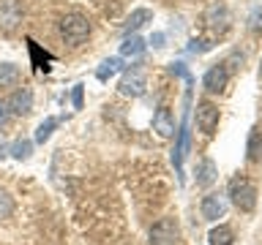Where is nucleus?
<instances>
[{"label": "nucleus", "instance_id": "obj_6", "mask_svg": "<svg viewBox=\"0 0 262 245\" xmlns=\"http://www.w3.org/2000/svg\"><path fill=\"white\" fill-rule=\"evenodd\" d=\"M196 126H200L202 134H213L219 126V106L210 101H202L196 106Z\"/></svg>", "mask_w": 262, "mask_h": 245}, {"label": "nucleus", "instance_id": "obj_27", "mask_svg": "<svg viewBox=\"0 0 262 245\" xmlns=\"http://www.w3.org/2000/svg\"><path fill=\"white\" fill-rule=\"evenodd\" d=\"M6 155V139H3V134H0V158Z\"/></svg>", "mask_w": 262, "mask_h": 245}, {"label": "nucleus", "instance_id": "obj_7", "mask_svg": "<svg viewBox=\"0 0 262 245\" xmlns=\"http://www.w3.org/2000/svg\"><path fill=\"white\" fill-rule=\"evenodd\" d=\"M205 22H208L213 30L224 33L229 28V22H232V14H229V8L224 3H213V6H208V11H205Z\"/></svg>", "mask_w": 262, "mask_h": 245}, {"label": "nucleus", "instance_id": "obj_3", "mask_svg": "<svg viewBox=\"0 0 262 245\" xmlns=\"http://www.w3.org/2000/svg\"><path fill=\"white\" fill-rule=\"evenodd\" d=\"M180 242V226L175 218H161L150 226V245H178Z\"/></svg>", "mask_w": 262, "mask_h": 245}, {"label": "nucleus", "instance_id": "obj_5", "mask_svg": "<svg viewBox=\"0 0 262 245\" xmlns=\"http://www.w3.org/2000/svg\"><path fill=\"white\" fill-rule=\"evenodd\" d=\"M118 90H120L123 95H131V98L142 95L145 93V74H142V68H131V71L123 74Z\"/></svg>", "mask_w": 262, "mask_h": 245}, {"label": "nucleus", "instance_id": "obj_24", "mask_svg": "<svg viewBox=\"0 0 262 245\" xmlns=\"http://www.w3.org/2000/svg\"><path fill=\"white\" fill-rule=\"evenodd\" d=\"M82 85H74V93H71V101H74V109H82Z\"/></svg>", "mask_w": 262, "mask_h": 245}, {"label": "nucleus", "instance_id": "obj_20", "mask_svg": "<svg viewBox=\"0 0 262 245\" xmlns=\"http://www.w3.org/2000/svg\"><path fill=\"white\" fill-rule=\"evenodd\" d=\"M30 153H33V142H28V139H16L14 147H11V155L16 161H28Z\"/></svg>", "mask_w": 262, "mask_h": 245}, {"label": "nucleus", "instance_id": "obj_16", "mask_svg": "<svg viewBox=\"0 0 262 245\" xmlns=\"http://www.w3.org/2000/svg\"><path fill=\"white\" fill-rule=\"evenodd\" d=\"M196 175H200V177H196V185H210L213 180L219 177V169H216V163H213V161L205 158L200 163V169H196Z\"/></svg>", "mask_w": 262, "mask_h": 245}, {"label": "nucleus", "instance_id": "obj_21", "mask_svg": "<svg viewBox=\"0 0 262 245\" xmlns=\"http://www.w3.org/2000/svg\"><path fill=\"white\" fill-rule=\"evenodd\" d=\"M11 212H14V199L8 196V191H3V188H0V220H3V218H11Z\"/></svg>", "mask_w": 262, "mask_h": 245}, {"label": "nucleus", "instance_id": "obj_15", "mask_svg": "<svg viewBox=\"0 0 262 245\" xmlns=\"http://www.w3.org/2000/svg\"><path fill=\"white\" fill-rule=\"evenodd\" d=\"M19 82V65L0 63V87H14Z\"/></svg>", "mask_w": 262, "mask_h": 245}, {"label": "nucleus", "instance_id": "obj_17", "mask_svg": "<svg viewBox=\"0 0 262 245\" xmlns=\"http://www.w3.org/2000/svg\"><path fill=\"white\" fill-rule=\"evenodd\" d=\"M120 68H123V60H120V57H106V60H104L101 65H98L96 77L101 79V82H106L110 77H115V74H118Z\"/></svg>", "mask_w": 262, "mask_h": 245}, {"label": "nucleus", "instance_id": "obj_14", "mask_svg": "<svg viewBox=\"0 0 262 245\" xmlns=\"http://www.w3.org/2000/svg\"><path fill=\"white\" fill-rule=\"evenodd\" d=\"M145 52V38H139L137 33H131V36L120 44V55L123 57H137Z\"/></svg>", "mask_w": 262, "mask_h": 245}, {"label": "nucleus", "instance_id": "obj_12", "mask_svg": "<svg viewBox=\"0 0 262 245\" xmlns=\"http://www.w3.org/2000/svg\"><path fill=\"white\" fill-rule=\"evenodd\" d=\"M150 19H153L150 8H137V11H131V16L126 19V24H123V33H126V36H131V33H137L145 22H150Z\"/></svg>", "mask_w": 262, "mask_h": 245}, {"label": "nucleus", "instance_id": "obj_4", "mask_svg": "<svg viewBox=\"0 0 262 245\" xmlns=\"http://www.w3.org/2000/svg\"><path fill=\"white\" fill-rule=\"evenodd\" d=\"M25 8L19 0H0V33L11 36V33L22 24Z\"/></svg>", "mask_w": 262, "mask_h": 245}, {"label": "nucleus", "instance_id": "obj_11", "mask_svg": "<svg viewBox=\"0 0 262 245\" xmlns=\"http://www.w3.org/2000/svg\"><path fill=\"white\" fill-rule=\"evenodd\" d=\"M153 131H159V136H164V139H169V136L178 134V131H175V120H172L169 109H159L153 114Z\"/></svg>", "mask_w": 262, "mask_h": 245}, {"label": "nucleus", "instance_id": "obj_23", "mask_svg": "<svg viewBox=\"0 0 262 245\" xmlns=\"http://www.w3.org/2000/svg\"><path fill=\"white\" fill-rule=\"evenodd\" d=\"M251 30H262V8H254L251 11Z\"/></svg>", "mask_w": 262, "mask_h": 245}, {"label": "nucleus", "instance_id": "obj_26", "mask_svg": "<svg viewBox=\"0 0 262 245\" xmlns=\"http://www.w3.org/2000/svg\"><path fill=\"white\" fill-rule=\"evenodd\" d=\"M150 44L153 46H164V36H161V33H156V36L150 38Z\"/></svg>", "mask_w": 262, "mask_h": 245}, {"label": "nucleus", "instance_id": "obj_18", "mask_svg": "<svg viewBox=\"0 0 262 245\" xmlns=\"http://www.w3.org/2000/svg\"><path fill=\"white\" fill-rule=\"evenodd\" d=\"M208 242L210 245H232L235 242V234H232V229H229V226H216L210 232Z\"/></svg>", "mask_w": 262, "mask_h": 245}, {"label": "nucleus", "instance_id": "obj_13", "mask_svg": "<svg viewBox=\"0 0 262 245\" xmlns=\"http://www.w3.org/2000/svg\"><path fill=\"white\" fill-rule=\"evenodd\" d=\"M246 158L251 163H262V131L259 128H251L249 144H246Z\"/></svg>", "mask_w": 262, "mask_h": 245}, {"label": "nucleus", "instance_id": "obj_25", "mask_svg": "<svg viewBox=\"0 0 262 245\" xmlns=\"http://www.w3.org/2000/svg\"><path fill=\"white\" fill-rule=\"evenodd\" d=\"M8 114H11V112H8V104L0 101V126H3V122L8 120Z\"/></svg>", "mask_w": 262, "mask_h": 245}, {"label": "nucleus", "instance_id": "obj_19", "mask_svg": "<svg viewBox=\"0 0 262 245\" xmlns=\"http://www.w3.org/2000/svg\"><path fill=\"white\" fill-rule=\"evenodd\" d=\"M55 128H57V117H47V120L36 128V142H38V144H44L47 139L52 136V131H55Z\"/></svg>", "mask_w": 262, "mask_h": 245}, {"label": "nucleus", "instance_id": "obj_22", "mask_svg": "<svg viewBox=\"0 0 262 245\" xmlns=\"http://www.w3.org/2000/svg\"><path fill=\"white\" fill-rule=\"evenodd\" d=\"M210 46H213L210 41H205V38H200V41H196V38H194L191 44H188V52H194V55H196V52H208Z\"/></svg>", "mask_w": 262, "mask_h": 245}, {"label": "nucleus", "instance_id": "obj_9", "mask_svg": "<svg viewBox=\"0 0 262 245\" xmlns=\"http://www.w3.org/2000/svg\"><path fill=\"white\" fill-rule=\"evenodd\" d=\"M202 82H205V90H208V93H221L229 82V74H227L224 65H213V68H208Z\"/></svg>", "mask_w": 262, "mask_h": 245}, {"label": "nucleus", "instance_id": "obj_1", "mask_svg": "<svg viewBox=\"0 0 262 245\" xmlns=\"http://www.w3.org/2000/svg\"><path fill=\"white\" fill-rule=\"evenodd\" d=\"M227 196H229V202L243 212H251L257 207V188H254V183L249 177H232L229 180Z\"/></svg>", "mask_w": 262, "mask_h": 245}, {"label": "nucleus", "instance_id": "obj_8", "mask_svg": "<svg viewBox=\"0 0 262 245\" xmlns=\"http://www.w3.org/2000/svg\"><path fill=\"white\" fill-rule=\"evenodd\" d=\"M224 215H227L224 196H219V193H208V196H205V199H202V218L205 220H219Z\"/></svg>", "mask_w": 262, "mask_h": 245}, {"label": "nucleus", "instance_id": "obj_10", "mask_svg": "<svg viewBox=\"0 0 262 245\" xmlns=\"http://www.w3.org/2000/svg\"><path fill=\"white\" fill-rule=\"evenodd\" d=\"M8 112H14V114H30V109H33V93L28 87H22V90H16V93L8 98Z\"/></svg>", "mask_w": 262, "mask_h": 245}, {"label": "nucleus", "instance_id": "obj_2", "mask_svg": "<svg viewBox=\"0 0 262 245\" xmlns=\"http://www.w3.org/2000/svg\"><path fill=\"white\" fill-rule=\"evenodd\" d=\"M60 36H63L66 44L79 46L82 41L90 36V22H88V16H82V14H66L63 19H60Z\"/></svg>", "mask_w": 262, "mask_h": 245}]
</instances>
